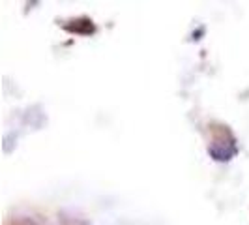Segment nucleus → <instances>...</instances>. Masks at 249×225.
Segmentation results:
<instances>
[{
    "mask_svg": "<svg viewBox=\"0 0 249 225\" xmlns=\"http://www.w3.org/2000/svg\"><path fill=\"white\" fill-rule=\"evenodd\" d=\"M79 225H87V224H79Z\"/></svg>",
    "mask_w": 249,
    "mask_h": 225,
    "instance_id": "f257e3e1",
    "label": "nucleus"
}]
</instances>
